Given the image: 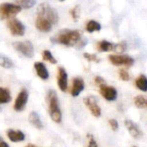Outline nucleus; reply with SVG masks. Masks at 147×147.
Segmentation results:
<instances>
[{"mask_svg":"<svg viewBox=\"0 0 147 147\" xmlns=\"http://www.w3.org/2000/svg\"><path fill=\"white\" fill-rule=\"evenodd\" d=\"M81 41V32L79 30H63L60 31L55 36L51 38L54 43H59L67 47H73L77 45Z\"/></svg>","mask_w":147,"mask_h":147,"instance_id":"obj_1","label":"nucleus"},{"mask_svg":"<svg viewBox=\"0 0 147 147\" xmlns=\"http://www.w3.org/2000/svg\"><path fill=\"white\" fill-rule=\"evenodd\" d=\"M47 103L49 107V113L52 120L57 124H60L62 119L61 111L59 107L57 94L54 90H49L47 94Z\"/></svg>","mask_w":147,"mask_h":147,"instance_id":"obj_2","label":"nucleus"},{"mask_svg":"<svg viewBox=\"0 0 147 147\" xmlns=\"http://www.w3.org/2000/svg\"><path fill=\"white\" fill-rule=\"evenodd\" d=\"M37 15L45 18L52 24H55L59 21V16L57 11L53 7H51L48 3H42L38 6Z\"/></svg>","mask_w":147,"mask_h":147,"instance_id":"obj_3","label":"nucleus"},{"mask_svg":"<svg viewBox=\"0 0 147 147\" xmlns=\"http://www.w3.org/2000/svg\"><path fill=\"white\" fill-rule=\"evenodd\" d=\"M21 11L22 7L17 4L3 3L0 5V20L11 19Z\"/></svg>","mask_w":147,"mask_h":147,"instance_id":"obj_4","label":"nucleus"},{"mask_svg":"<svg viewBox=\"0 0 147 147\" xmlns=\"http://www.w3.org/2000/svg\"><path fill=\"white\" fill-rule=\"evenodd\" d=\"M12 46L18 52H19L25 57L31 58L34 55V46L30 41L15 42H13Z\"/></svg>","mask_w":147,"mask_h":147,"instance_id":"obj_5","label":"nucleus"},{"mask_svg":"<svg viewBox=\"0 0 147 147\" xmlns=\"http://www.w3.org/2000/svg\"><path fill=\"white\" fill-rule=\"evenodd\" d=\"M7 28L13 36H23L25 33L24 24L18 19L11 18L7 22Z\"/></svg>","mask_w":147,"mask_h":147,"instance_id":"obj_6","label":"nucleus"},{"mask_svg":"<svg viewBox=\"0 0 147 147\" xmlns=\"http://www.w3.org/2000/svg\"><path fill=\"white\" fill-rule=\"evenodd\" d=\"M109 61L114 66H125L130 67L133 65L134 60L127 55H110Z\"/></svg>","mask_w":147,"mask_h":147,"instance_id":"obj_7","label":"nucleus"},{"mask_svg":"<svg viewBox=\"0 0 147 147\" xmlns=\"http://www.w3.org/2000/svg\"><path fill=\"white\" fill-rule=\"evenodd\" d=\"M28 99H29V93L27 89L25 88L22 89L16 98V100L14 103V110L17 112H22L26 107Z\"/></svg>","mask_w":147,"mask_h":147,"instance_id":"obj_8","label":"nucleus"},{"mask_svg":"<svg viewBox=\"0 0 147 147\" xmlns=\"http://www.w3.org/2000/svg\"><path fill=\"white\" fill-rule=\"evenodd\" d=\"M84 104L86 105V107L88 108V110L90 111V113L95 117V118H99L101 115V109L100 107V106L97 103L96 99L94 96H88L86 97L84 100Z\"/></svg>","mask_w":147,"mask_h":147,"instance_id":"obj_9","label":"nucleus"},{"mask_svg":"<svg viewBox=\"0 0 147 147\" xmlns=\"http://www.w3.org/2000/svg\"><path fill=\"white\" fill-rule=\"evenodd\" d=\"M100 92L102 97L108 100V101H113L117 99L118 92L114 87L107 86V85H102L100 87Z\"/></svg>","mask_w":147,"mask_h":147,"instance_id":"obj_10","label":"nucleus"},{"mask_svg":"<svg viewBox=\"0 0 147 147\" xmlns=\"http://www.w3.org/2000/svg\"><path fill=\"white\" fill-rule=\"evenodd\" d=\"M85 88V82L82 77H76L73 79L70 94L73 97H77Z\"/></svg>","mask_w":147,"mask_h":147,"instance_id":"obj_11","label":"nucleus"},{"mask_svg":"<svg viewBox=\"0 0 147 147\" xmlns=\"http://www.w3.org/2000/svg\"><path fill=\"white\" fill-rule=\"evenodd\" d=\"M57 84L61 91L66 92L67 89V74L64 67H59L57 73Z\"/></svg>","mask_w":147,"mask_h":147,"instance_id":"obj_12","label":"nucleus"},{"mask_svg":"<svg viewBox=\"0 0 147 147\" xmlns=\"http://www.w3.org/2000/svg\"><path fill=\"white\" fill-rule=\"evenodd\" d=\"M35 24H36V29L39 31L45 32V33L46 32H49L51 30L52 25H53L48 19H46L45 18H43L42 16H39V15L36 16Z\"/></svg>","mask_w":147,"mask_h":147,"instance_id":"obj_13","label":"nucleus"},{"mask_svg":"<svg viewBox=\"0 0 147 147\" xmlns=\"http://www.w3.org/2000/svg\"><path fill=\"white\" fill-rule=\"evenodd\" d=\"M34 68L36 72V75L38 76V77L43 81H46L49 79V73L45 66L44 63L41 62V61H36L34 63Z\"/></svg>","mask_w":147,"mask_h":147,"instance_id":"obj_14","label":"nucleus"},{"mask_svg":"<svg viewBox=\"0 0 147 147\" xmlns=\"http://www.w3.org/2000/svg\"><path fill=\"white\" fill-rule=\"evenodd\" d=\"M125 125L127 128L129 133L131 134V136L136 139L141 138L142 136V131H140V129L138 128V126L137 125V124H135L133 121L126 119L125 120Z\"/></svg>","mask_w":147,"mask_h":147,"instance_id":"obj_15","label":"nucleus"},{"mask_svg":"<svg viewBox=\"0 0 147 147\" xmlns=\"http://www.w3.org/2000/svg\"><path fill=\"white\" fill-rule=\"evenodd\" d=\"M7 137L12 142H20L25 139V135L21 131H15L12 129H9L7 131Z\"/></svg>","mask_w":147,"mask_h":147,"instance_id":"obj_16","label":"nucleus"},{"mask_svg":"<svg viewBox=\"0 0 147 147\" xmlns=\"http://www.w3.org/2000/svg\"><path fill=\"white\" fill-rule=\"evenodd\" d=\"M29 121L30 123L34 125L36 128L39 129V130H42L43 128V124L40 119V116L39 114L36 113V112H31L29 115Z\"/></svg>","mask_w":147,"mask_h":147,"instance_id":"obj_17","label":"nucleus"},{"mask_svg":"<svg viewBox=\"0 0 147 147\" xmlns=\"http://www.w3.org/2000/svg\"><path fill=\"white\" fill-rule=\"evenodd\" d=\"M114 44L107 41V40H102L97 43V49L100 52H108V51H113V50Z\"/></svg>","mask_w":147,"mask_h":147,"instance_id":"obj_18","label":"nucleus"},{"mask_svg":"<svg viewBox=\"0 0 147 147\" xmlns=\"http://www.w3.org/2000/svg\"><path fill=\"white\" fill-rule=\"evenodd\" d=\"M11 100V95L8 88H0V104H7Z\"/></svg>","mask_w":147,"mask_h":147,"instance_id":"obj_19","label":"nucleus"},{"mask_svg":"<svg viewBox=\"0 0 147 147\" xmlns=\"http://www.w3.org/2000/svg\"><path fill=\"white\" fill-rule=\"evenodd\" d=\"M135 85L139 90L143 92H147V77L144 75H140L136 79Z\"/></svg>","mask_w":147,"mask_h":147,"instance_id":"obj_20","label":"nucleus"},{"mask_svg":"<svg viewBox=\"0 0 147 147\" xmlns=\"http://www.w3.org/2000/svg\"><path fill=\"white\" fill-rule=\"evenodd\" d=\"M86 30L89 33H93L95 31H100L101 30V25L95 20H89L86 25Z\"/></svg>","mask_w":147,"mask_h":147,"instance_id":"obj_21","label":"nucleus"},{"mask_svg":"<svg viewBox=\"0 0 147 147\" xmlns=\"http://www.w3.org/2000/svg\"><path fill=\"white\" fill-rule=\"evenodd\" d=\"M0 67H2L4 68H11L14 67L13 61L6 55H0Z\"/></svg>","mask_w":147,"mask_h":147,"instance_id":"obj_22","label":"nucleus"},{"mask_svg":"<svg viewBox=\"0 0 147 147\" xmlns=\"http://www.w3.org/2000/svg\"><path fill=\"white\" fill-rule=\"evenodd\" d=\"M134 105L138 108H147V97L138 95L134 98Z\"/></svg>","mask_w":147,"mask_h":147,"instance_id":"obj_23","label":"nucleus"},{"mask_svg":"<svg viewBox=\"0 0 147 147\" xmlns=\"http://www.w3.org/2000/svg\"><path fill=\"white\" fill-rule=\"evenodd\" d=\"M15 2L24 9H30L35 6L36 0H15Z\"/></svg>","mask_w":147,"mask_h":147,"instance_id":"obj_24","label":"nucleus"},{"mask_svg":"<svg viewBox=\"0 0 147 147\" xmlns=\"http://www.w3.org/2000/svg\"><path fill=\"white\" fill-rule=\"evenodd\" d=\"M42 59L46 61H49V63H52V64H55L57 62L56 59L54 57L53 54L48 50V49H45L43 52H42Z\"/></svg>","mask_w":147,"mask_h":147,"instance_id":"obj_25","label":"nucleus"},{"mask_svg":"<svg viewBox=\"0 0 147 147\" xmlns=\"http://www.w3.org/2000/svg\"><path fill=\"white\" fill-rule=\"evenodd\" d=\"M125 49H126V44L124 42H119L117 44H114L113 51L120 54V53H123L125 50Z\"/></svg>","mask_w":147,"mask_h":147,"instance_id":"obj_26","label":"nucleus"},{"mask_svg":"<svg viewBox=\"0 0 147 147\" xmlns=\"http://www.w3.org/2000/svg\"><path fill=\"white\" fill-rule=\"evenodd\" d=\"M119 76L120 77V79L124 82H127L130 80V75L129 73L125 70V69H119Z\"/></svg>","mask_w":147,"mask_h":147,"instance_id":"obj_27","label":"nucleus"},{"mask_svg":"<svg viewBox=\"0 0 147 147\" xmlns=\"http://www.w3.org/2000/svg\"><path fill=\"white\" fill-rule=\"evenodd\" d=\"M83 56H84V58L85 59H87L88 61H94V62H99V59L97 58V56H96V55H94V54H90V53H85L84 55H83Z\"/></svg>","mask_w":147,"mask_h":147,"instance_id":"obj_28","label":"nucleus"},{"mask_svg":"<svg viewBox=\"0 0 147 147\" xmlns=\"http://www.w3.org/2000/svg\"><path fill=\"white\" fill-rule=\"evenodd\" d=\"M88 147H98L97 142L94 139V138L93 137V135L88 134Z\"/></svg>","mask_w":147,"mask_h":147,"instance_id":"obj_29","label":"nucleus"},{"mask_svg":"<svg viewBox=\"0 0 147 147\" xmlns=\"http://www.w3.org/2000/svg\"><path fill=\"white\" fill-rule=\"evenodd\" d=\"M70 14H71V17L73 18L74 20H76L79 16H80V9L79 7H74L71 11H70Z\"/></svg>","mask_w":147,"mask_h":147,"instance_id":"obj_30","label":"nucleus"},{"mask_svg":"<svg viewBox=\"0 0 147 147\" xmlns=\"http://www.w3.org/2000/svg\"><path fill=\"white\" fill-rule=\"evenodd\" d=\"M108 123H109V125L111 126L113 131H116L119 129V123H118V121L115 119H110L108 120Z\"/></svg>","mask_w":147,"mask_h":147,"instance_id":"obj_31","label":"nucleus"},{"mask_svg":"<svg viewBox=\"0 0 147 147\" xmlns=\"http://www.w3.org/2000/svg\"><path fill=\"white\" fill-rule=\"evenodd\" d=\"M94 82H95V83H96L97 85H99V87H100V86L106 84V81H105L102 77H100V76H96L95 79H94Z\"/></svg>","mask_w":147,"mask_h":147,"instance_id":"obj_32","label":"nucleus"},{"mask_svg":"<svg viewBox=\"0 0 147 147\" xmlns=\"http://www.w3.org/2000/svg\"><path fill=\"white\" fill-rule=\"evenodd\" d=\"M0 147H10L9 144L3 140V138L0 137Z\"/></svg>","mask_w":147,"mask_h":147,"instance_id":"obj_33","label":"nucleus"},{"mask_svg":"<svg viewBox=\"0 0 147 147\" xmlns=\"http://www.w3.org/2000/svg\"><path fill=\"white\" fill-rule=\"evenodd\" d=\"M25 147H36V146L34 145V144H27Z\"/></svg>","mask_w":147,"mask_h":147,"instance_id":"obj_34","label":"nucleus"},{"mask_svg":"<svg viewBox=\"0 0 147 147\" xmlns=\"http://www.w3.org/2000/svg\"><path fill=\"white\" fill-rule=\"evenodd\" d=\"M61 1H64V0H61Z\"/></svg>","mask_w":147,"mask_h":147,"instance_id":"obj_35","label":"nucleus"},{"mask_svg":"<svg viewBox=\"0 0 147 147\" xmlns=\"http://www.w3.org/2000/svg\"><path fill=\"white\" fill-rule=\"evenodd\" d=\"M0 111H1V107H0Z\"/></svg>","mask_w":147,"mask_h":147,"instance_id":"obj_36","label":"nucleus"},{"mask_svg":"<svg viewBox=\"0 0 147 147\" xmlns=\"http://www.w3.org/2000/svg\"><path fill=\"white\" fill-rule=\"evenodd\" d=\"M133 147H136V146H133Z\"/></svg>","mask_w":147,"mask_h":147,"instance_id":"obj_37","label":"nucleus"}]
</instances>
